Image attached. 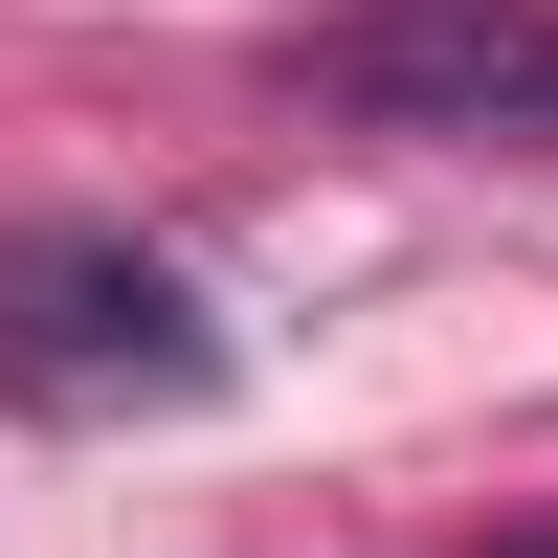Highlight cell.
<instances>
[{
    "mask_svg": "<svg viewBox=\"0 0 558 558\" xmlns=\"http://www.w3.org/2000/svg\"><path fill=\"white\" fill-rule=\"evenodd\" d=\"M0 402H45V425H179V402H223L202 268L134 246V223H23L0 246Z\"/></svg>",
    "mask_w": 558,
    "mask_h": 558,
    "instance_id": "1",
    "label": "cell"
},
{
    "mask_svg": "<svg viewBox=\"0 0 558 558\" xmlns=\"http://www.w3.org/2000/svg\"><path fill=\"white\" fill-rule=\"evenodd\" d=\"M291 89L425 157H558V0H336L291 23Z\"/></svg>",
    "mask_w": 558,
    "mask_h": 558,
    "instance_id": "2",
    "label": "cell"
}]
</instances>
